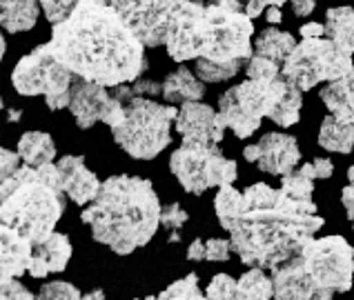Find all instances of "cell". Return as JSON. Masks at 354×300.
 Instances as JSON below:
<instances>
[{"label":"cell","mask_w":354,"mask_h":300,"mask_svg":"<svg viewBox=\"0 0 354 300\" xmlns=\"http://www.w3.org/2000/svg\"><path fill=\"white\" fill-rule=\"evenodd\" d=\"M214 212L241 263L270 272L299 256L326 225L315 200H295L266 183L250 185L245 192L234 185L221 187Z\"/></svg>","instance_id":"obj_1"},{"label":"cell","mask_w":354,"mask_h":300,"mask_svg":"<svg viewBox=\"0 0 354 300\" xmlns=\"http://www.w3.org/2000/svg\"><path fill=\"white\" fill-rule=\"evenodd\" d=\"M47 45L74 76L107 89L136 83L147 72L145 45L107 0H80L54 25Z\"/></svg>","instance_id":"obj_2"},{"label":"cell","mask_w":354,"mask_h":300,"mask_svg":"<svg viewBox=\"0 0 354 300\" xmlns=\"http://www.w3.org/2000/svg\"><path fill=\"white\" fill-rule=\"evenodd\" d=\"M160 200L154 185L140 176H112L103 183L98 198L80 214L96 243L118 256L145 247L160 227Z\"/></svg>","instance_id":"obj_3"},{"label":"cell","mask_w":354,"mask_h":300,"mask_svg":"<svg viewBox=\"0 0 354 300\" xmlns=\"http://www.w3.org/2000/svg\"><path fill=\"white\" fill-rule=\"evenodd\" d=\"M354 247L343 236L312 238L301 254L272 269L274 300H335L352 289Z\"/></svg>","instance_id":"obj_4"},{"label":"cell","mask_w":354,"mask_h":300,"mask_svg":"<svg viewBox=\"0 0 354 300\" xmlns=\"http://www.w3.org/2000/svg\"><path fill=\"white\" fill-rule=\"evenodd\" d=\"M65 196L58 165H23L0 180V223L38 245L54 234L65 214Z\"/></svg>","instance_id":"obj_5"},{"label":"cell","mask_w":354,"mask_h":300,"mask_svg":"<svg viewBox=\"0 0 354 300\" xmlns=\"http://www.w3.org/2000/svg\"><path fill=\"white\" fill-rule=\"evenodd\" d=\"M112 94L125 103V123L112 129L114 143L136 160L156 158L171 140V123H176L178 109L160 105L156 100L136 96L127 85L114 87Z\"/></svg>","instance_id":"obj_6"},{"label":"cell","mask_w":354,"mask_h":300,"mask_svg":"<svg viewBox=\"0 0 354 300\" xmlns=\"http://www.w3.org/2000/svg\"><path fill=\"white\" fill-rule=\"evenodd\" d=\"M290 83L283 76L272 80H243L218 98V114L236 138L245 140L261 127L263 118L283 103Z\"/></svg>","instance_id":"obj_7"},{"label":"cell","mask_w":354,"mask_h":300,"mask_svg":"<svg viewBox=\"0 0 354 300\" xmlns=\"http://www.w3.org/2000/svg\"><path fill=\"white\" fill-rule=\"evenodd\" d=\"M169 172L185 192L201 196L207 189L234 185L239 167L234 160L223 156L214 143H187L174 149L169 156Z\"/></svg>","instance_id":"obj_8"},{"label":"cell","mask_w":354,"mask_h":300,"mask_svg":"<svg viewBox=\"0 0 354 300\" xmlns=\"http://www.w3.org/2000/svg\"><path fill=\"white\" fill-rule=\"evenodd\" d=\"M76 76L60 65L49 45L36 47L32 54L18 60L12 72V85L20 96H45V105L58 112L72 103Z\"/></svg>","instance_id":"obj_9"},{"label":"cell","mask_w":354,"mask_h":300,"mask_svg":"<svg viewBox=\"0 0 354 300\" xmlns=\"http://www.w3.org/2000/svg\"><path fill=\"white\" fill-rule=\"evenodd\" d=\"M354 69L352 54L343 52L328 38H306L297 45L283 65V78L301 92L315 89L321 83H335Z\"/></svg>","instance_id":"obj_10"},{"label":"cell","mask_w":354,"mask_h":300,"mask_svg":"<svg viewBox=\"0 0 354 300\" xmlns=\"http://www.w3.org/2000/svg\"><path fill=\"white\" fill-rule=\"evenodd\" d=\"M207 18L212 25V43L207 60L214 63H245L254 56L252 36L254 23L245 14L243 0H209Z\"/></svg>","instance_id":"obj_11"},{"label":"cell","mask_w":354,"mask_h":300,"mask_svg":"<svg viewBox=\"0 0 354 300\" xmlns=\"http://www.w3.org/2000/svg\"><path fill=\"white\" fill-rule=\"evenodd\" d=\"M212 43V25L207 5L198 0H185L171 20L167 34V56L176 63L205 58Z\"/></svg>","instance_id":"obj_12"},{"label":"cell","mask_w":354,"mask_h":300,"mask_svg":"<svg viewBox=\"0 0 354 300\" xmlns=\"http://www.w3.org/2000/svg\"><path fill=\"white\" fill-rule=\"evenodd\" d=\"M145 47H160L185 0H107Z\"/></svg>","instance_id":"obj_13"},{"label":"cell","mask_w":354,"mask_h":300,"mask_svg":"<svg viewBox=\"0 0 354 300\" xmlns=\"http://www.w3.org/2000/svg\"><path fill=\"white\" fill-rule=\"evenodd\" d=\"M243 158L248 163H254L261 172L283 178L297 169L301 160V149L295 136L270 132L259 143H252L243 149Z\"/></svg>","instance_id":"obj_14"},{"label":"cell","mask_w":354,"mask_h":300,"mask_svg":"<svg viewBox=\"0 0 354 300\" xmlns=\"http://www.w3.org/2000/svg\"><path fill=\"white\" fill-rule=\"evenodd\" d=\"M176 132L187 143H214L218 145L225 134V123L218 109L205 103H185L180 105L176 116Z\"/></svg>","instance_id":"obj_15"},{"label":"cell","mask_w":354,"mask_h":300,"mask_svg":"<svg viewBox=\"0 0 354 300\" xmlns=\"http://www.w3.org/2000/svg\"><path fill=\"white\" fill-rule=\"evenodd\" d=\"M60 178H63V189L67 198L76 205H92L98 198L103 183L96 178L94 172H89L83 156H63L58 160Z\"/></svg>","instance_id":"obj_16"},{"label":"cell","mask_w":354,"mask_h":300,"mask_svg":"<svg viewBox=\"0 0 354 300\" xmlns=\"http://www.w3.org/2000/svg\"><path fill=\"white\" fill-rule=\"evenodd\" d=\"M112 100V92L103 85L87 83V80L78 78L72 87V103H69V112L74 114L76 125L80 129L94 127L98 120H103V114Z\"/></svg>","instance_id":"obj_17"},{"label":"cell","mask_w":354,"mask_h":300,"mask_svg":"<svg viewBox=\"0 0 354 300\" xmlns=\"http://www.w3.org/2000/svg\"><path fill=\"white\" fill-rule=\"evenodd\" d=\"M34 243L12 227H0V278H20L29 272Z\"/></svg>","instance_id":"obj_18"},{"label":"cell","mask_w":354,"mask_h":300,"mask_svg":"<svg viewBox=\"0 0 354 300\" xmlns=\"http://www.w3.org/2000/svg\"><path fill=\"white\" fill-rule=\"evenodd\" d=\"M72 258V243L67 234L54 232L43 243L34 245V258L29 265V276L32 278H45L49 274H58L67 267Z\"/></svg>","instance_id":"obj_19"},{"label":"cell","mask_w":354,"mask_h":300,"mask_svg":"<svg viewBox=\"0 0 354 300\" xmlns=\"http://www.w3.org/2000/svg\"><path fill=\"white\" fill-rule=\"evenodd\" d=\"M319 96L323 105L328 107L330 116L354 125V69L348 76L335 80V83H328Z\"/></svg>","instance_id":"obj_20"},{"label":"cell","mask_w":354,"mask_h":300,"mask_svg":"<svg viewBox=\"0 0 354 300\" xmlns=\"http://www.w3.org/2000/svg\"><path fill=\"white\" fill-rule=\"evenodd\" d=\"M205 96L203 80L196 74H192L187 67H178L163 80V98L167 103H198Z\"/></svg>","instance_id":"obj_21"},{"label":"cell","mask_w":354,"mask_h":300,"mask_svg":"<svg viewBox=\"0 0 354 300\" xmlns=\"http://www.w3.org/2000/svg\"><path fill=\"white\" fill-rule=\"evenodd\" d=\"M40 12V0H0V23L7 34L29 32Z\"/></svg>","instance_id":"obj_22"},{"label":"cell","mask_w":354,"mask_h":300,"mask_svg":"<svg viewBox=\"0 0 354 300\" xmlns=\"http://www.w3.org/2000/svg\"><path fill=\"white\" fill-rule=\"evenodd\" d=\"M295 49H297V38L290 32H281L277 27L263 29L254 40V56L268 58L272 63L281 65V69Z\"/></svg>","instance_id":"obj_23"},{"label":"cell","mask_w":354,"mask_h":300,"mask_svg":"<svg viewBox=\"0 0 354 300\" xmlns=\"http://www.w3.org/2000/svg\"><path fill=\"white\" fill-rule=\"evenodd\" d=\"M18 156L23 158V165L29 167L49 165L56 158V143L45 132H25L18 140Z\"/></svg>","instance_id":"obj_24"},{"label":"cell","mask_w":354,"mask_h":300,"mask_svg":"<svg viewBox=\"0 0 354 300\" xmlns=\"http://www.w3.org/2000/svg\"><path fill=\"white\" fill-rule=\"evenodd\" d=\"M326 36L343 52L354 54V7H330L326 12Z\"/></svg>","instance_id":"obj_25"},{"label":"cell","mask_w":354,"mask_h":300,"mask_svg":"<svg viewBox=\"0 0 354 300\" xmlns=\"http://www.w3.org/2000/svg\"><path fill=\"white\" fill-rule=\"evenodd\" d=\"M319 145L335 154H350L354 149V125L326 116L319 129Z\"/></svg>","instance_id":"obj_26"},{"label":"cell","mask_w":354,"mask_h":300,"mask_svg":"<svg viewBox=\"0 0 354 300\" xmlns=\"http://www.w3.org/2000/svg\"><path fill=\"white\" fill-rule=\"evenodd\" d=\"M236 300H274V280L266 269H248L236 283Z\"/></svg>","instance_id":"obj_27"},{"label":"cell","mask_w":354,"mask_h":300,"mask_svg":"<svg viewBox=\"0 0 354 300\" xmlns=\"http://www.w3.org/2000/svg\"><path fill=\"white\" fill-rule=\"evenodd\" d=\"M315 165L306 163L292 174L281 178V192H286L295 200H312V196H315Z\"/></svg>","instance_id":"obj_28"},{"label":"cell","mask_w":354,"mask_h":300,"mask_svg":"<svg viewBox=\"0 0 354 300\" xmlns=\"http://www.w3.org/2000/svg\"><path fill=\"white\" fill-rule=\"evenodd\" d=\"M301 107H303V92L297 87V85H292L288 87V94L286 98H283V103L272 112L270 120L274 125L283 127V129H288L292 125H297L299 123V118H301Z\"/></svg>","instance_id":"obj_29"},{"label":"cell","mask_w":354,"mask_h":300,"mask_svg":"<svg viewBox=\"0 0 354 300\" xmlns=\"http://www.w3.org/2000/svg\"><path fill=\"white\" fill-rule=\"evenodd\" d=\"M134 300H207L205 292H201L198 287V276L187 274L185 278L176 280L169 287H165L158 296L149 298H134Z\"/></svg>","instance_id":"obj_30"},{"label":"cell","mask_w":354,"mask_h":300,"mask_svg":"<svg viewBox=\"0 0 354 300\" xmlns=\"http://www.w3.org/2000/svg\"><path fill=\"white\" fill-rule=\"evenodd\" d=\"M241 69H243L241 60H236V63H214V60L198 58L194 72L203 83H223V80L234 78Z\"/></svg>","instance_id":"obj_31"},{"label":"cell","mask_w":354,"mask_h":300,"mask_svg":"<svg viewBox=\"0 0 354 300\" xmlns=\"http://www.w3.org/2000/svg\"><path fill=\"white\" fill-rule=\"evenodd\" d=\"M36 298L38 300H83V294H80V289L72 283L54 280V283H47L40 287Z\"/></svg>","instance_id":"obj_32"},{"label":"cell","mask_w":354,"mask_h":300,"mask_svg":"<svg viewBox=\"0 0 354 300\" xmlns=\"http://www.w3.org/2000/svg\"><path fill=\"white\" fill-rule=\"evenodd\" d=\"M236 283L232 276L227 274H216L209 280V285L205 289V298L207 300H236Z\"/></svg>","instance_id":"obj_33"},{"label":"cell","mask_w":354,"mask_h":300,"mask_svg":"<svg viewBox=\"0 0 354 300\" xmlns=\"http://www.w3.org/2000/svg\"><path fill=\"white\" fill-rule=\"evenodd\" d=\"M245 76L250 80H272V78L283 76V69H281V65L272 63L268 58L252 56L245 65Z\"/></svg>","instance_id":"obj_34"},{"label":"cell","mask_w":354,"mask_h":300,"mask_svg":"<svg viewBox=\"0 0 354 300\" xmlns=\"http://www.w3.org/2000/svg\"><path fill=\"white\" fill-rule=\"evenodd\" d=\"M78 3L80 0H40V7H43V12H45L49 23L58 25L74 12V7Z\"/></svg>","instance_id":"obj_35"},{"label":"cell","mask_w":354,"mask_h":300,"mask_svg":"<svg viewBox=\"0 0 354 300\" xmlns=\"http://www.w3.org/2000/svg\"><path fill=\"white\" fill-rule=\"evenodd\" d=\"M0 300H38L18 278H0Z\"/></svg>","instance_id":"obj_36"},{"label":"cell","mask_w":354,"mask_h":300,"mask_svg":"<svg viewBox=\"0 0 354 300\" xmlns=\"http://www.w3.org/2000/svg\"><path fill=\"white\" fill-rule=\"evenodd\" d=\"M187 212L178 203H171L167 207H163V214H160V225L169 232H178L180 227L187 223Z\"/></svg>","instance_id":"obj_37"},{"label":"cell","mask_w":354,"mask_h":300,"mask_svg":"<svg viewBox=\"0 0 354 300\" xmlns=\"http://www.w3.org/2000/svg\"><path fill=\"white\" fill-rule=\"evenodd\" d=\"M207 256L205 260H212V263H225L232 254V243L225 238H209L205 243Z\"/></svg>","instance_id":"obj_38"},{"label":"cell","mask_w":354,"mask_h":300,"mask_svg":"<svg viewBox=\"0 0 354 300\" xmlns=\"http://www.w3.org/2000/svg\"><path fill=\"white\" fill-rule=\"evenodd\" d=\"M0 180L9 178L12 174H16L20 167H23V158L18 156V152H9V149H3L0 152Z\"/></svg>","instance_id":"obj_39"},{"label":"cell","mask_w":354,"mask_h":300,"mask_svg":"<svg viewBox=\"0 0 354 300\" xmlns=\"http://www.w3.org/2000/svg\"><path fill=\"white\" fill-rule=\"evenodd\" d=\"M341 203L346 207L348 220L352 223V229H354V165L348 169V185L343 187V192H341Z\"/></svg>","instance_id":"obj_40"},{"label":"cell","mask_w":354,"mask_h":300,"mask_svg":"<svg viewBox=\"0 0 354 300\" xmlns=\"http://www.w3.org/2000/svg\"><path fill=\"white\" fill-rule=\"evenodd\" d=\"M131 89L136 92V96H163V83H156V80H136Z\"/></svg>","instance_id":"obj_41"},{"label":"cell","mask_w":354,"mask_h":300,"mask_svg":"<svg viewBox=\"0 0 354 300\" xmlns=\"http://www.w3.org/2000/svg\"><path fill=\"white\" fill-rule=\"evenodd\" d=\"M312 165H315V174L319 180H328L332 174H335V165H332V160H328V158H315Z\"/></svg>","instance_id":"obj_42"},{"label":"cell","mask_w":354,"mask_h":300,"mask_svg":"<svg viewBox=\"0 0 354 300\" xmlns=\"http://www.w3.org/2000/svg\"><path fill=\"white\" fill-rule=\"evenodd\" d=\"M207 256V249H205V240L196 238L194 243L187 247V260H194V263H201V260H205Z\"/></svg>","instance_id":"obj_43"},{"label":"cell","mask_w":354,"mask_h":300,"mask_svg":"<svg viewBox=\"0 0 354 300\" xmlns=\"http://www.w3.org/2000/svg\"><path fill=\"white\" fill-rule=\"evenodd\" d=\"M299 34L303 36V40H306V38H323V36H326V25H321V23H306L299 29Z\"/></svg>","instance_id":"obj_44"},{"label":"cell","mask_w":354,"mask_h":300,"mask_svg":"<svg viewBox=\"0 0 354 300\" xmlns=\"http://www.w3.org/2000/svg\"><path fill=\"white\" fill-rule=\"evenodd\" d=\"M315 7H317V0H292V12L301 18L310 16L315 12Z\"/></svg>","instance_id":"obj_45"},{"label":"cell","mask_w":354,"mask_h":300,"mask_svg":"<svg viewBox=\"0 0 354 300\" xmlns=\"http://www.w3.org/2000/svg\"><path fill=\"white\" fill-rule=\"evenodd\" d=\"M266 16H268V20H270L272 25H279L281 20H283L281 7H268V9H266Z\"/></svg>","instance_id":"obj_46"},{"label":"cell","mask_w":354,"mask_h":300,"mask_svg":"<svg viewBox=\"0 0 354 300\" xmlns=\"http://www.w3.org/2000/svg\"><path fill=\"white\" fill-rule=\"evenodd\" d=\"M83 300H105V292L103 289H92V292L83 294Z\"/></svg>","instance_id":"obj_47"},{"label":"cell","mask_w":354,"mask_h":300,"mask_svg":"<svg viewBox=\"0 0 354 300\" xmlns=\"http://www.w3.org/2000/svg\"><path fill=\"white\" fill-rule=\"evenodd\" d=\"M20 116H23L20 109H7V120H9V123H18Z\"/></svg>","instance_id":"obj_48"},{"label":"cell","mask_w":354,"mask_h":300,"mask_svg":"<svg viewBox=\"0 0 354 300\" xmlns=\"http://www.w3.org/2000/svg\"><path fill=\"white\" fill-rule=\"evenodd\" d=\"M243 3H245V0H243ZM288 3V0H261V5L263 7H283V5H286Z\"/></svg>","instance_id":"obj_49"},{"label":"cell","mask_w":354,"mask_h":300,"mask_svg":"<svg viewBox=\"0 0 354 300\" xmlns=\"http://www.w3.org/2000/svg\"><path fill=\"white\" fill-rule=\"evenodd\" d=\"M169 243H180V234L178 232H169Z\"/></svg>","instance_id":"obj_50"}]
</instances>
